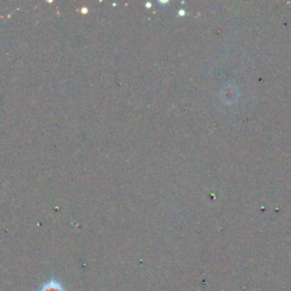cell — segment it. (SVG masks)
<instances>
[{
    "label": "cell",
    "mask_w": 291,
    "mask_h": 291,
    "mask_svg": "<svg viewBox=\"0 0 291 291\" xmlns=\"http://www.w3.org/2000/svg\"><path fill=\"white\" fill-rule=\"evenodd\" d=\"M41 291H64L62 288V286L59 285L57 281H51L48 285H45Z\"/></svg>",
    "instance_id": "1"
}]
</instances>
